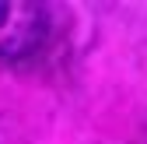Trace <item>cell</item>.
<instances>
[{"instance_id": "1", "label": "cell", "mask_w": 147, "mask_h": 144, "mask_svg": "<svg viewBox=\"0 0 147 144\" xmlns=\"http://www.w3.org/2000/svg\"><path fill=\"white\" fill-rule=\"evenodd\" d=\"M53 35L49 11L32 0H4L0 4V63L28 67L46 53Z\"/></svg>"}]
</instances>
